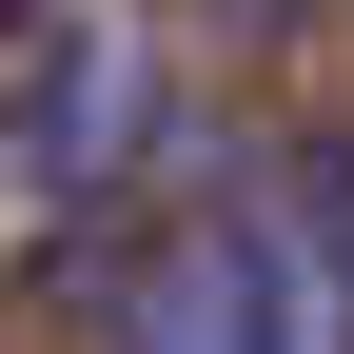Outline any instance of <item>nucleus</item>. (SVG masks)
I'll return each instance as SVG.
<instances>
[{"instance_id": "1", "label": "nucleus", "mask_w": 354, "mask_h": 354, "mask_svg": "<svg viewBox=\"0 0 354 354\" xmlns=\"http://www.w3.org/2000/svg\"><path fill=\"white\" fill-rule=\"evenodd\" d=\"M118 354H354V295L236 197V216H197L118 276Z\"/></svg>"}, {"instance_id": "2", "label": "nucleus", "mask_w": 354, "mask_h": 354, "mask_svg": "<svg viewBox=\"0 0 354 354\" xmlns=\"http://www.w3.org/2000/svg\"><path fill=\"white\" fill-rule=\"evenodd\" d=\"M118 138H138V39L79 20V0H20V158H0L20 236H59V216L118 177Z\"/></svg>"}, {"instance_id": "3", "label": "nucleus", "mask_w": 354, "mask_h": 354, "mask_svg": "<svg viewBox=\"0 0 354 354\" xmlns=\"http://www.w3.org/2000/svg\"><path fill=\"white\" fill-rule=\"evenodd\" d=\"M256 216H276V236L354 295V138H276V158H256Z\"/></svg>"}]
</instances>
